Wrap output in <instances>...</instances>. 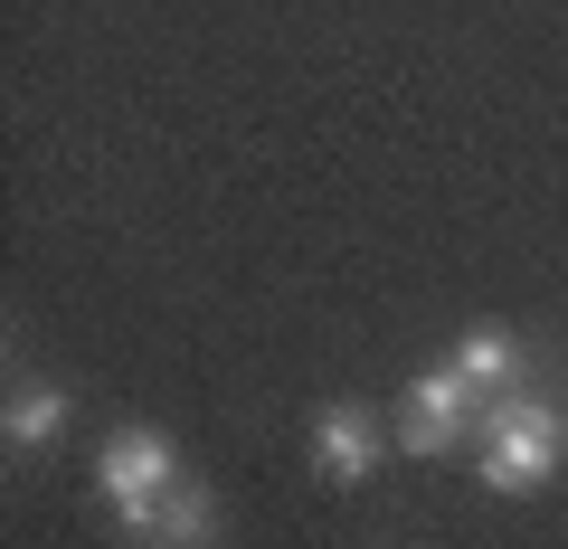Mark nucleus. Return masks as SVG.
Instances as JSON below:
<instances>
[{"label": "nucleus", "mask_w": 568, "mask_h": 549, "mask_svg": "<svg viewBox=\"0 0 568 549\" xmlns=\"http://www.w3.org/2000/svg\"><path fill=\"white\" fill-rule=\"evenodd\" d=\"M388 455V427L379 417H369V407H323V417H313V465L332 474V484H369V465H379Z\"/></svg>", "instance_id": "obj_4"}, {"label": "nucleus", "mask_w": 568, "mask_h": 549, "mask_svg": "<svg viewBox=\"0 0 568 549\" xmlns=\"http://www.w3.org/2000/svg\"><path fill=\"white\" fill-rule=\"evenodd\" d=\"M142 549H152V540H142Z\"/></svg>", "instance_id": "obj_8"}, {"label": "nucleus", "mask_w": 568, "mask_h": 549, "mask_svg": "<svg viewBox=\"0 0 568 549\" xmlns=\"http://www.w3.org/2000/svg\"><path fill=\"white\" fill-rule=\"evenodd\" d=\"M465 427H484V388L465 379V369H426V379H407V398H398V427H388V446L398 455H446Z\"/></svg>", "instance_id": "obj_3"}, {"label": "nucleus", "mask_w": 568, "mask_h": 549, "mask_svg": "<svg viewBox=\"0 0 568 549\" xmlns=\"http://www.w3.org/2000/svg\"><path fill=\"white\" fill-rule=\"evenodd\" d=\"M152 549H209L219 540V502H209L200 484H171V502H162V521L142 530Z\"/></svg>", "instance_id": "obj_5"}, {"label": "nucleus", "mask_w": 568, "mask_h": 549, "mask_svg": "<svg viewBox=\"0 0 568 549\" xmlns=\"http://www.w3.org/2000/svg\"><path fill=\"white\" fill-rule=\"evenodd\" d=\"M0 427H10V446H48V436L67 427V388H20Z\"/></svg>", "instance_id": "obj_7"}, {"label": "nucleus", "mask_w": 568, "mask_h": 549, "mask_svg": "<svg viewBox=\"0 0 568 549\" xmlns=\"http://www.w3.org/2000/svg\"><path fill=\"white\" fill-rule=\"evenodd\" d=\"M484 484L493 492H530V484H549L559 474V455H568V417L549 398H530V388H503V398H484Z\"/></svg>", "instance_id": "obj_1"}, {"label": "nucleus", "mask_w": 568, "mask_h": 549, "mask_svg": "<svg viewBox=\"0 0 568 549\" xmlns=\"http://www.w3.org/2000/svg\"><path fill=\"white\" fill-rule=\"evenodd\" d=\"M171 484H181V455H171V436H152V427H123L114 446H104V465H95V492L114 502L123 530H152V521H162Z\"/></svg>", "instance_id": "obj_2"}, {"label": "nucleus", "mask_w": 568, "mask_h": 549, "mask_svg": "<svg viewBox=\"0 0 568 549\" xmlns=\"http://www.w3.org/2000/svg\"><path fill=\"white\" fill-rule=\"evenodd\" d=\"M455 369H465L474 388H493V398H503V388L521 379V342H511V332H493V323H484V332H465V350H455Z\"/></svg>", "instance_id": "obj_6"}]
</instances>
